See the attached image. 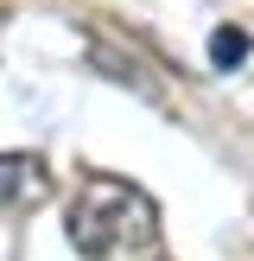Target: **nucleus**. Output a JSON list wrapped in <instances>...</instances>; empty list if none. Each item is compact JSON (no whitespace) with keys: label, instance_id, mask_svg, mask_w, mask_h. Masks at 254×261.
I'll return each mask as SVG.
<instances>
[{"label":"nucleus","instance_id":"1","mask_svg":"<svg viewBox=\"0 0 254 261\" xmlns=\"http://www.w3.org/2000/svg\"><path fill=\"white\" fill-rule=\"evenodd\" d=\"M70 249L83 261H114V255H140L159 242V204L114 172H89L70 198V223H64Z\"/></svg>","mask_w":254,"mask_h":261},{"label":"nucleus","instance_id":"2","mask_svg":"<svg viewBox=\"0 0 254 261\" xmlns=\"http://www.w3.org/2000/svg\"><path fill=\"white\" fill-rule=\"evenodd\" d=\"M51 198V172L38 153H0V204L7 211H38Z\"/></svg>","mask_w":254,"mask_h":261},{"label":"nucleus","instance_id":"3","mask_svg":"<svg viewBox=\"0 0 254 261\" xmlns=\"http://www.w3.org/2000/svg\"><path fill=\"white\" fill-rule=\"evenodd\" d=\"M248 51H254V38L241 32V25H216V32H210V64H216V70L248 64Z\"/></svg>","mask_w":254,"mask_h":261},{"label":"nucleus","instance_id":"4","mask_svg":"<svg viewBox=\"0 0 254 261\" xmlns=\"http://www.w3.org/2000/svg\"><path fill=\"white\" fill-rule=\"evenodd\" d=\"M96 64H102V70H108V76H114V83H134V89H140V96H159V89H152V83H146V76H140V64H134V58H114V51H108V45H96Z\"/></svg>","mask_w":254,"mask_h":261}]
</instances>
